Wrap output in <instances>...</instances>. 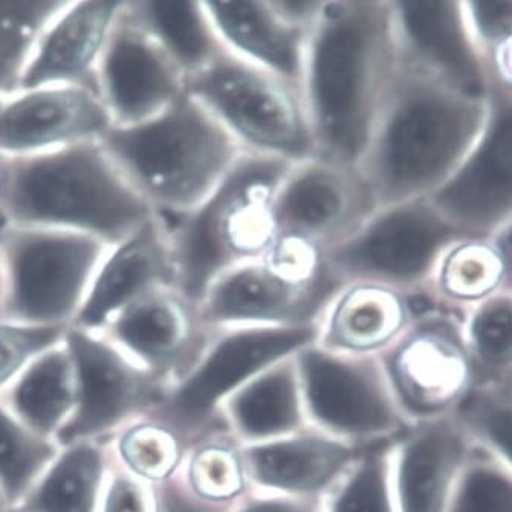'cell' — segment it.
I'll use <instances>...</instances> for the list:
<instances>
[{
    "label": "cell",
    "instance_id": "6da1fadb",
    "mask_svg": "<svg viewBox=\"0 0 512 512\" xmlns=\"http://www.w3.org/2000/svg\"><path fill=\"white\" fill-rule=\"evenodd\" d=\"M4 164L0 211L8 224L75 231L114 245L153 216L100 141Z\"/></svg>",
    "mask_w": 512,
    "mask_h": 512
},
{
    "label": "cell",
    "instance_id": "7bdbcfd3",
    "mask_svg": "<svg viewBox=\"0 0 512 512\" xmlns=\"http://www.w3.org/2000/svg\"><path fill=\"white\" fill-rule=\"evenodd\" d=\"M4 185H5V164L4 158L0 156V201H2V195H4Z\"/></svg>",
    "mask_w": 512,
    "mask_h": 512
},
{
    "label": "cell",
    "instance_id": "9a60e30c",
    "mask_svg": "<svg viewBox=\"0 0 512 512\" xmlns=\"http://www.w3.org/2000/svg\"><path fill=\"white\" fill-rule=\"evenodd\" d=\"M218 418L239 445L276 441L309 428L295 354L234 390L219 407Z\"/></svg>",
    "mask_w": 512,
    "mask_h": 512
},
{
    "label": "cell",
    "instance_id": "ffe728a7",
    "mask_svg": "<svg viewBox=\"0 0 512 512\" xmlns=\"http://www.w3.org/2000/svg\"><path fill=\"white\" fill-rule=\"evenodd\" d=\"M112 462L109 441L60 447L34 487L8 512H100Z\"/></svg>",
    "mask_w": 512,
    "mask_h": 512
},
{
    "label": "cell",
    "instance_id": "5bb4252c",
    "mask_svg": "<svg viewBox=\"0 0 512 512\" xmlns=\"http://www.w3.org/2000/svg\"><path fill=\"white\" fill-rule=\"evenodd\" d=\"M358 448L314 428L263 444L240 445L250 490L323 497L347 470Z\"/></svg>",
    "mask_w": 512,
    "mask_h": 512
},
{
    "label": "cell",
    "instance_id": "603a6c76",
    "mask_svg": "<svg viewBox=\"0 0 512 512\" xmlns=\"http://www.w3.org/2000/svg\"><path fill=\"white\" fill-rule=\"evenodd\" d=\"M439 231L415 214H395L350 251L349 259L369 268L409 276L418 273L438 244Z\"/></svg>",
    "mask_w": 512,
    "mask_h": 512
},
{
    "label": "cell",
    "instance_id": "e575fe53",
    "mask_svg": "<svg viewBox=\"0 0 512 512\" xmlns=\"http://www.w3.org/2000/svg\"><path fill=\"white\" fill-rule=\"evenodd\" d=\"M476 381L512 380V312L508 302H494L474 317L464 341Z\"/></svg>",
    "mask_w": 512,
    "mask_h": 512
},
{
    "label": "cell",
    "instance_id": "3957f363",
    "mask_svg": "<svg viewBox=\"0 0 512 512\" xmlns=\"http://www.w3.org/2000/svg\"><path fill=\"white\" fill-rule=\"evenodd\" d=\"M109 247L75 231L8 224L0 320L69 328Z\"/></svg>",
    "mask_w": 512,
    "mask_h": 512
},
{
    "label": "cell",
    "instance_id": "836d02e7",
    "mask_svg": "<svg viewBox=\"0 0 512 512\" xmlns=\"http://www.w3.org/2000/svg\"><path fill=\"white\" fill-rule=\"evenodd\" d=\"M211 14L222 30L265 62L282 71L294 68L291 40L253 2H210Z\"/></svg>",
    "mask_w": 512,
    "mask_h": 512
},
{
    "label": "cell",
    "instance_id": "74e56055",
    "mask_svg": "<svg viewBox=\"0 0 512 512\" xmlns=\"http://www.w3.org/2000/svg\"><path fill=\"white\" fill-rule=\"evenodd\" d=\"M100 512H156L155 485L133 477L112 462Z\"/></svg>",
    "mask_w": 512,
    "mask_h": 512
},
{
    "label": "cell",
    "instance_id": "4fadbf2b",
    "mask_svg": "<svg viewBox=\"0 0 512 512\" xmlns=\"http://www.w3.org/2000/svg\"><path fill=\"white\" fill-rule=\"evenodd\" d=\"M470 445L450 416L416 422L390 450L398 512H444Z\"/></svg>",
    "mask_w": 512,
    "mask_h": 512
},
{
    "label": "cell",
    "instance_id": "8992f818",
    "mask_svg": "<svg viewBox=\"0 0 512 512\" xmlns=\"http://www.w3.org/2000/svg\"><path fill=\"white\" fill-rule=\"evenodd\" d=\"M65 344L77 373V406L63 425L60 447L111 441L120 428L150 416L166 399L169 381L133 361L100 332L69 326Z\"/></svg>",
    "mask_w": 512,
    "mask_h": 512
},
{
    "label": "cell",
    "instance_id": "4316f807",
    "mask_svg": "<svg viewBox=\"0 0 512 512\" xmlns=\"http://www.w3.org/2000/svg\"><path fill=\"white\" fill-rule=\"evenodd\" d=\"M392 444L360 448L352 464L321 497L323 512H398L390 470Z\"/></svg>",
    "mask_w": 512,
    "mask_h": 512
},
{
    "label": "cell",
    "instance_id": "277c9868",
    "mask_svg": "<svg viewBox=\"0 0 512 512\" xmlns=\"http://www.w3.org/2000/svg\"><path fill=\"white\" fill-rule=\"evenodd\" d=\"M295 361L309 428L360 450L395 441L412 427L378 355L312 343L295 352Z\"/></svg>",
    "mask_w": 512,
    "mask_h": 512
},
{
    "label": "cell",
    "instance_id": "ee69618b",
    "mask_svg": "<svg viewBox=\"0 0 512 512\" xmlns=\"http://www.w3.org/2000/svg\"><path fill=\"white\" fill-rule=\"evenodd\" d=\"M8 511H10V505H8L7 499H5L4 494L0 491V512Z\"/></svg>",
    "mask_w": 512,
    "mask_h": 512
},
{
    "label": "cell",
    "instance_id": "7402d4cb",
    "mask_svg": "<svg viewBox=\"0 0 512 512\" xmlns=\"http://www.w3.org/2000/svg\"><path fill=\"white\" fill-rule=\"evenodd\" d=\"M204 325L289 320L297 315L288 288L263 274L242 273L205 292L198 303Z\"/></svg>",
    "mask_w": 512,
    "mask_h": 512
},
{
    "label": "cell",
    "instance_id": "4dcf8cb0",
    "mask_svg": "<svg viewBox=\"0 0 512 512\" xmlns=\"http://www.w3.org/2000/svg\"><path fill=\"white\" fill-rule=\"evenodd\" d=\"M66 0H0V98L16 91L26 59Z\"/></svg>",
    "mask_w": 512,
    "mask_h": 512
},
{
    "label": "cell",
    "instance_id": "484cf974",
    "mask_svg": "<svg viewBox=\"0 0 512 512\" xmlns=\"http://www.w3.org/2000/svg\"><path fill=\"white\" fill-rule=\"evenodd\" d=\"M123 11L172 57L179 69L199 65L207 56V33L193 2L127 0Z\"/></svg>",
    "mask_w": 512,
    "mask_h": 512
},
{
    "label": "cell",
    "instance_id": "44dd1931",
    "mask_svg": "<svg viewBox=\"0 0 512 512\" xmlns=\"http://www.w3.org/2000/svg\"><path fill=\"white\" fill-rule=\"evenodd\" d=\"M512 126L506 115L490 141L462 175L445 188V207L465 218H485L505 207L511 198Z\"/></svg>",
    "mask_w": 512,
    "mask_h": 512
},
{
    "label": "cell",
    "instance_id": "f546056e",
    "mask_svg": "<svg viewBox=\"0 0 512 512\" xmlns=\"http://www.w3.org/2000/svg\"><path fill=\"white\" fill-rule=\"evenodd\" d=\"M402 325L395 303L380 299L352 300L332 318L325 349L343 354L378 355L376 350L392 343Z\"/></svg>",
    "mask_w": 512,
    "mask_h": 512
},
{
    "label": "cell",
    "instance_id": "f35d334b",
    "mask_svg": "<svg viewBox=\"0 0 512 512\" xmlns=\"http://www.w3.org/2000/svg\"><path fill=\"white\" fill-rule=\"evenodd\" d=\"M156 512H231L234 503L204 499L188 487L181 473L156 483Z\"/></svg>",
    "mask_w": 512,
    "mask_h": 512
},
{
    "label": "cell",
    "instance_id": "8fae6325",
    "mask_svg": "<svg viewBox=\"0 0 512 512\" xmlns=\"http://www.w3.org/2000/svg\"><path fill=\"white\" fill-rule=\"evenodd\" d=\"M120 0H66L34 42L17 89L89 86L115 23ZM16 89V91H17Z\"/></svg>",
    "mask_w": 512,
    "mask_h": 512
},
{
    "label": "cell",
    "instance_id": "d6986e66",
    "mask_svg": "<svg viewBox=\"0 0 512 512\" xmlns=\"http://www.w3.org/2000/svg\"><path fill=\"white\" fill-rule=\"evenodd\" d=\"M77 396L74 361L62 341L34 358L0 393V402L37 435L56 441L74 413Z\"/></svg>",
    "mask_w": 512,
    "mask_h": 512
},
{
    "label": "cell",
    "instance_id": "f1b7e54d",
    "mask_svg": "<svg viewBox=\"0 0 512 512\" xmlns=\"http://www.w3.org/2000/svg\"><path fill=\"white\" fill-rule=\"evenodd\" d=\"M59 451L54 439L37 435L0 402V491L10 509L34 487Z\"/></svg>",
    "mask_w": 512,
    "mask_h": 512
},
{
    "label": "cell",
    "instance_id": "b9f144b4",
    "mask_svg": "<svg viewBox=\"0 0 512 512\" xmlns=\"http://www.w3.org/2000/svg\"><path fill=\"white\" fill-rule=\"evenodd\" d=\"M7 225L8 221L0 211V245H2V236H4ZM2 292H4V268H2V250H0V303H2Z\"/></svg>",
    "mask_w": 512,
    "mask_h": 512
},
{
    "label": "cell",
    "instance_id": "e0dca14e",
    "mask_svg": "<svg viewBox=\"0 0 512 512\" xmlns=\"http://www.w3.org/2000/svg\"><path fill=\"white\" fill-rule=\"evenodd\" d=\"M363 37L352 23H338L323 36L314 63V88L331 140L354 152L363 137L361 121Z\"/></svg>",
    "mask_w": 512,
    "mask_h": 512
},
{
    "label": "cell",
    "instance_id": "7a4b0ae2",
    "mask_svg": "<svg viewBox=\"0 0 512 512\" xmlns=\"http://www.w3.org/2000/svg\"><path fill=\"white\" fill-rule=\"evenodd\" d=\"M100 143L156 214L179 216L199 204L225 156L221 135L190 95H182L152 120L112 126Z\"/></svg>",
    "mask_w": 512,
    "mask_h": 512
},
{
    "label": "cell",
    "instance_id": "cb8c5ba5",
    "mask_svg": "<svg viewBox=\"0 0 512 512\" xmlns=\"http://www.w3.org/2000/svg\"><path fill=\"white\" fill-rule=\"evenodd\" d=\"M448 416L471 448L512 465V380L476 381Z\"/></svg>",
    "mask_w": 512,
    "mask_h": 512
},
{
    "label": "cell",
    "instance_id": "83f0119b",
    "mask_svg": "<svg viewBox=\"0 0 512 512\" xmlns=\"http://www.w3.org/2000/svg\"><path fill=\"white\" fill-rule=\"evenodd\" d=\"M179 473L196 494L214 502H236L250 490L240 445L227 431L193 442Z\"/></svg>",
    "mask_w": 512,
    "mask_h": 512
},
{
    "label": "cell",
    "instance_id": "7c38bea8",
    "mask_svg": "<svg viewBox=\"0 0 512 512\" xmlns=\"http://www.w3.org/2000/svg\"><path fill=\"white\" fill-rule=\"evenodd\" d=\"M169 286L176 288L172 247L163 221L153 213L137 230L109 247L71 326L101 331L130 303Z\"/></svg>",
    "mask_w": 512,
    "mask_h": 512
},
{
    "label": "cell",
    "instance_id": "8d00e7d4",
    "mask_svg": "<svg viewBox=\"0 0 512 512\" xmlns=\"http://www.w3.org/2000/svg\"><path fill=\"white\" fill-rule=\"evenodd\" d=\"M340 207L334 188L318 178H306L295 184L286 196L285 210L297 224H323L334 218Z\"/></svg>",
    "mask_w": 512,
    "mask_h": 512
},
{
    "label": "cell",
    "instance_id": "d4e9b609",
    "mask_svg": "<svg viewBox=\"0 0 512 512\" xmlns=\"http://www.w3.org/2000/svg\"><path fill=\"white\" fill-rule=\"evenodd\" d=\"M115 464L144 482H164L181 470L187 442L152 416L135 419L112 436Z\"/></svg>",
    "mask_w": 512,
    "mask_h": 512
},
{
    "label": "cell",
    "instance_id": "30bf717a",
    "mask_svg": "<svg viewBox=\"0 0 512 512\" xmlns=\"http://www.w3.org/2000/svg\"><path fill=\"white\" fill-rule=\"evenodd\" d=\"M178 288H159L118 312L100 334L172 386L193 366L207 340L201 315Z\"/></svg>",
    "mask_w": 512,
    "mask_h": 512
},
{
    "label": "cell",
    "instance_id": "ac0fdd59",
    "mask_svg": "<svg viewBox=\"0 0 512 512\" xmlns=\"http://www.w3.org/2000/svg\"><path fill=\"white\" fill-rule=\"evenodd\" d=\"M190 97L210 104L260 143L297 150L302 132L291 111L265 85L227 66L208 69L190 82Z\"/></svg>",
    "mask_w": 512,
    "mask_h": 512
},
{
    "label": "cell",
    "instance_id": "d6a6232c",
    "mask_svg": "<svg viewBox=\"0 0 512 512\" xmlns=\"http://www.w3.org/2000/svg\"><path fill=\"white\" fill-rule=\"evenodd\" d=\"M444 512H512V465L470 447Z\"/></svg>",
    "mask_w": 512,
    "mask_h": 512
},
{
    "label": "cell",
    "instance_id": "ba28073f",
    "mask_svg": "<svg viewBox=\"0 0 512 512\" xmlns=\"http://www.w3.org/2000/svg\"><path fill=\"white\" fill-rule=\"evenodd\" d=\"M378 357L412 424L450 415L474 383L464 341L439 323H424Z\"/></svg>",
    "mask_w": 512,
    "mask_h": 512
},
{
    "label": "cell",
    "instance_id": "5b68a950",
    "mask_svg": "<svg viewBox=\"0 0 512 512\" xmlns=\"http://www.w3.org/2000/svg\"><path fill=\"white\" fill-rule=\"evenodd\" d=\"M312 326H259L228 332L205 344L193 366L170 386L152 418L176 431L188 447L225 431L222 402L254 375L317 341Z\"/></svg>",
    "mask_w": 512,
    "mask_h": 512
},
{
    "label": "cell",
    "instance_id": "60d3db41",
    "mask_svg": "<svg viewBox=\"0 0 512 512\" xmlns=\"http://www.w3.org/2000/svg\"><path fill=\"white\" fill-rule=\"evenodd\" d=\"M509 2H479L476 4L477 16L483 26H488L491 30L502 26L503 19L509 13Z\"/></svg>",
    "mask_w": 512,
    "mask_h": 512
},
{
    "label": "cell",
    "instance_id": "2e32d148",
    "mask_svg": "<svg viewBox=\"0 0 512 512\" xmlns=\"http://www.w3.org/2000/svg\"><path fill=\"white\" fill-rule=\"evenodd\" d=\"M464 130V114L451 104L436 98L407 104L387 135L390 179L399 185H413L435 176L456 155Z\"/></svg>",
    "mask_w": 512,
    "mask_h": 512
},
{
    "label": "cell",
    "instance_id": "d590c367",
    "mask_svg": "<svg viewBox=\"0 0 512 512\" xmlns=\"http://www.w3.org/2000/svg\"><path fill=\"white\" fill-rule=\"evenodd\" d=\"M68 328L20 325L0 320V393L34 358L62 343Z\"/></svg>",
    "mask_w": 512,
    "mask_h": 512
},
{
    "label": "cell",
    "instance_id": "1f68e13d",
    "mask_svg": "<svg viewBox=\"0 0 512 512\" xmlns=\"http://www.w3.org/2000/svg\"><path fill=\"white\" fill-rule=\"evenodd\" d=\"M402 13L410 33L424 48L448 66L467 88L479 89L473 60L448 2H404Z\"/></svg>",
    "mask_w": 512,
    "mask_h": 512
},
{
    "label": "cell",
    "instance_id": "9c48e42d",
    "mask_svg": "<svg viewBox=\"0 0 512 512\" xmlns=\"http://www.w3.org/2000/svg\"><path fill=\"white\" fill-rule=\"evenodd\" d=\"M111 127V118L89 86L17 89L0 98L2 158L94 143Z\"/></svg>",
    "mask_w": 512,
    "mask_h": 512
},
{
    "label": "cell",
    "instance_id": "52a82bcc",
    "mask_svg": "<svg viewBox=\"0 0 512 512\" xmlns=\"http://www.w3.org/2000/svg\"><path fill=\"white\" fill-rule=\"evenodd\" d=\"M94 91L115 127L152 120L184 95L179 66L123 8L95 69Z\"/></svg>",
    "mask_w": 512,
    "mask_h": 512
},
{
    "label": "cell",
    "instance_id": "ab89813d",
    "mask_svg": "<svg viewBox=\"0 0 512 512\" xmlns=\"http://www.w3.org/2000/svg\"><path fill=\"white\" fill-rule=\"evenodd\" d=\"M231 512H323L321 497H294L248 490Z\"/></svg>",
    "mask_w": 512,
    "mask_h": 512
}]
</instances>
